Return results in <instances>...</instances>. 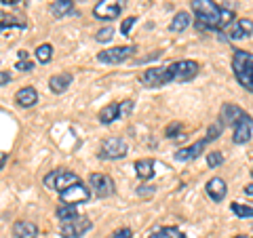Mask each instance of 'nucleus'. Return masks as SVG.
I'll use <instances>...</instances> for the list:
<instances>
[{
    "label": "nucleus",
    "instance_id": "f257e3e1",
    "mask_svg": "<svg viewBox=\"0 0 253 238\" xmlns=\"http://www.w3.org/2000/svg\"><path fill=\"white\" fill-rule=\"evenodd\" d=\"M190 6H192V13L201 26L209 30H224L228 23H232L234 17L232 11L221 9L219 4L211 2V0H192Z\"/></svg>",
    "mask_w": 253,
    "mask_h": 238
},
{
    "label": "nucleus",
    "instance_id": "f03ea898",
    "mask_svg": "<svg viewBox=\"0 0 253 238\" xmlns=\"http://www.w3.org/2000/svg\"><path fill=\"white\" fill-rule=\"evenodd\" d=\"M232 70L239 84L245 91L253 93V53L249 51H234Z\"/></svg>",
    "mask_w": 253,
    "mask_h": 238
},
{
    "label": "nucleus",
    "instance_id": "7ed1b4c3",
    "mask_svg": "<svg viewBox=\"0 0 253 238\" xmlns=\"http://www.w3.org/2000/svg\"><path fill=\"white\" fill-rule=\"evenodd\" d=\"M78 181H81V177H78L76 173L59 169V171H51L49 175L44 177V186L51 190H57V192H63L66 188H70L72 184H78Z\"/></svg>",
    "mask_w": 253,
    "mask_h": 238
},
{
    "label": "nucleus",
    "instance_id": "20e7f679",
    "mask_svg": "<svg viewBox=\"0 0 253 238\" xmlns=\"http://www.w3.org/2000/svg\"><path fill=\"white\" fill-rule=\"evenodd\" d=\"M129 152V146H126V141L123 137H108L104 144L99 148V158H104V160H116V158H123L126 156Z\"/></svg>",
    "mask_w": 253,
    "mask_h": 238
},
{
    "label": "nucleus",
    "instance_id": "39448f33",
    "mask_svg": "<svg viewBox=\"0 0 253 238\" xmlns=\"http://www.w3.org/2000/svg\"><path fill=\"white\" fill-rule=\"evenodd\" d=\"M125 0H99L93 9V15L101 21H112L123 13Z\"/></svg>",
    "mask_w": 253,
    "mask_h": 238
},
{
    "label": "nucleus",
    "instance_id": "423d86ee",
    "mask_svg": "<svg viewBox=\"0 0 253 238\" xmlns=\"http://www.w3.org/2000/svg\"><path fill=\"white\" fill-rule=\"evenodd\" d=\"M169 74H171V80H190V78L199 74V63L192 59L175 61L169 66Z\"/></svg>",
    "mask_w": 253,
    "mask_h": 238
},
{
    "label": "nucleus",
    "instance_id": "0eeeda50",
    "mask_svg": "<svg viewBox=\"0 0 253 238\" xmlns=\"http://www.w3.org/2000/svg\"><path fill=\"white\" fill-rule=\"evenodd\" d=\"M59 198L63 204H78V202H86L91 198V192L89 188H86L83 181H78V184H72L70 188H66L63 192H59Z\"/></svg>",
    "mask_w": 253,
    "mask_h": 238
},
{
    "label": "nucleus",
    "instance_id": "6e6552de",
    "mask_svg": "<svg viewBox=\"0 0 253 238\" xmlns=\"http://www.w3.org/2000/svg\"><path fill=\"white\" fill-rule=\"evenodd\" d=\"M91 230V221L86 217H81L78 215L76 219H70V221H61V228L59 232L63 238H81L84 232Z\"/></svg>",
    "mask_w": 253,
    "mask_h": 238
},
{
    "label": "nucleus",
    "instance_id": "1a4fd4ad",
    "mask_svg": "<svg viewBox=\"0 0 253 238\" xmlns=\"http://www.w3.org/2000/svg\"><path fill=\"white\" fill-rule=\"evenodd\" d=\"M133 53H135V46H112V49L101 51L97 55V59L101 63H110V66H114V63H123L125 59H129Z\"/></svg>",
    "mask_w": 253,
    "mask_h": 238
},
{
    "label": "nucleus",
    "instance_id": "9d476101",
    "mask_svg": "<svg viewBox=\"0 0 253 238\" xmlns=\"http://www.w3.org/2000/svg\"><path fill=\"white\" fill-rule=\"evenodd\" d=\"M139 80L144 82L146 86H150V89H154V86H163V84L171 82L169 68H148L146 72L139 76Z\"/></svg>",
    "mask_w": 253,
    "mask_h": 238
},
{
    "label": "nucleus",
    "instance_id": "9b49d317",
    "mask_svg": "<svg viewBox=\"0 0 253 238\" xmlns=\"http://www.w3.org/2000/svg\"><path fill=\"white\" fill-rule=\"evenodd\" d=\"M89 186L93 190V194L99 198H106L114 192V179L110 175H104V173H93L89 177Z\"/></svg>",
    "mask_w": 253,
    "mask_h": 238
},
{
    "label": "nucleus",
    "instance_id": "f8f14e48",
    "mask_svg": "<svg viewBox=\"0 0 253 238\" xmlns=\"http://www.w3.org/2000/svg\"><path fill=\"white\" fill-rule=\"evenodd\" d=\"M251 133H253V120H251V116L245 114L241 120L234 124V131H232L234 144H247L251 139Z\"/></svg>",
    "mask_w": 253,
    "mask_h": 238
},
{
    "label": "nucleus",
    "instance_id": "ddd939ff",
    "mask_svg": "<svg viewBox=\"0 0 253 238\" xmlns=\"http://www.w3.org/2000/svg\"><path fill=\"white\" fill-rule=\"evenodd\" d=\"M207 137L205 139H201V141H196V144H192L190 148H181V150H177L175 152V160H179V162H186V160H194V158H199L201 154H203V150L207 148Z\"/></svg>",
    "mask_w": 253,
    "mask_h": 238
},
{
    "label": "nucleus",
    "instance_id": "4468645a",
    "mask_svg": "<svg viewBox=\"0 0 253 238\" xmlns=\"http://www.w3.org/2000/svg\"><path fill=\"white\" fill-rule=\"evenodd\" d=\"M243 116H245V112H243L239 106H234V104H224V106H221L219 120L224 122V126H226V124H228V126H234Z\"/></svg>",
    "mask_w": 253,
    "mask_h": 238
},
{
    "label": "nucleus",
    "instance_id": "2eb2a0df",
    "mask_svg": "<svg viewBox=\"0 0 253 238\" xmlns=\"http://www.w3.org/2000/svg\"><path fill=\"white\" fill-rule=\"evenodd\" d=\"M13 238H38V228L32 221H15Z\"/></svg>",
    "mask_w": 253,
    "mask_h": 238
},
{
    "label": "nucleus",
    "instance_id": "dca6fc26",
    "mask_svg": "<svg viewBox=\"0 0 253 238\" xmlns=\"http://www.w3.org/2000/svg\"><path fill=\"white\" fill-rule=\"evenodd\" d=\"M226 181L221 179V177H213L209 184H207V194L211 196V200H215V202H221L224 200V196H226Z\"/></svg>",
    "mask_w": 253,
    "mask_h": 238
},
{
    "label": "nucleus",
    "instance_id": "f3484780",
    "mask_svg": "<svg viewBox=\"0 0 253 238\" xmlns=\"http://www.w3.org/2000/svg\"><path fill=\"white\" fill-rule=\"evenodd\" d=\"M15 101H17V106H21V108H32L38 101V93H36V89H32V86H26V89L17 91Z\"/></svg>",
    "mask_w": 253,
    "mask_h": 238
},
{
    "label": "nucleus",
    "instance_id": "a211bd4d",
    "mask_svg": "<svg viewBox=\"0 0 253 238\" xmlns=\"http://www.w3.org/2000/svg\"><path fill=\"white\" fill-rule=\"evenodd\" d=\"M70 84H72V74L70 72L55 74V76H51V80H49V86H51L53 93H63Z\"/></svg>",
    "mask_w": 253,
    "mask_h": 238
},
{
    "label": "nucleus",
    "instance_id": "6ab92c4d",
    "mask_svg": "<svg viewBox=\"0 0 253 238\" xmlns=\"http://www.w3.org/2000/svg\"><path fill=\"white\" fill-rule=\"evenodd\" d=\"M51 13L55 15V17H66V15H74V2L72 0H55V2L51 4Z\"/></svg>",
    "mask_w": 253,
    "mask_h": 238
},
{
    "label": "nucleus",
    "instance_id": "aec40b11",
    "mask_svg": "<svg viewBox=\"0 0 253 238\" xmlns=\"http://www.w3.org/2000/svg\"><path fill=\"white\" fill-rule=\"evenodd\" d=\"M135 173L139 179H152L154 177V160H150V158H146V160H137L135 162Z\"/></svg>",
    "mask_w": 253,
    "mask_h": 238
},
{
    "label": "nucleus",
    "instance_id": "412c9836",
    "mask_svg": "<svg viewBox=\"0 0 253 238\" xmlns=\"http://www.w3.org/2000/svg\"><path fill=\"white\" fill-rule=\"evenodd\" d=\"M118 120V104H110L99 112V122L101 124H112Z\"/></svg>",
    "mask_w": 253,
    "mask_h": 238
},
{
    "label": "nucleus",
    "instance_id": "4be33fe9",
    "mask_svg": "<svg viewBox=\"0 0 253 238\" xmlns=\"http://www.w3.org/2000/svg\"><path fill=\"white\" fill-rule=\"evenodd\" d=\"M188 26H190V15H188L186 11H179L175 17H173L169 30H171V32H184Z\"/></svg>",
    "mask_w": 253,
    "mask_h": 238
},
{
    "label": "nucleus",
    "instance_id": "5701e85b",
    "mask_svg": "<svg viewBox=\"0 0 253 238\" xmlns=\"http://www.w3.org/2000/svg\"><path fill=\"white\" fill-rule=\"evenodd\" d=\"M57 217H59V221L76 219V217H78V209H76V204H61V207L57 209Z\"/></svg>",
    "mask_w": 253,
    "mask_h": 238
},
{
    "label": "nucleus",
    "instance_id": "b1692460",
    "mask_svg": "<svg viewBox=\"0 0 253 238\" xmlns=\"http://www.w3.org/2000/svg\"><path fill=\"white\" fill-rule=\"evenodd\" d=\"M150 238H186V236H184V232H179L177 228H161Z\"/></svg>",
    "mask_w": 253,
    "mask_h": 238
},
{
    "label": "nucleus",
    "instance_id": "393cba45",
    "mask_svg": "<svg viewBox=\"0 0 253 238\" xmlns=\"http://www.w3.org/2000/svg\"><path fill=\"white\" fill-rule=\"evenodd\" d=\"M36 59L41 63H49L53 59V46L51 44H41L36 46Z\"/></svg>",
    "mask_w": 253,
    "mask_h": 238
},
{
    "label": "nucleus",
    "instance_id": "a878e982",
    "mask_svg": "<svg viewBox=\"0 0 253 238\" xmlns=\"http://www.w3.org/2000/svg\"><path fill=\"white\" fill-rule=\"evenodd\" d=\"M230 209H232V213L236 217H253V209L251 207H247V204H241V202H232L230 204Z\"/></svg>",
    "mask_w": 253,
    "mask_h": 238
},
{
    "label": "nucleus",
    "instance_id": "bb28decb",
    "mask_svg": "<svg viewBox=\"0 0 253 238\" xmlns=\"http://www.w3.org/2000/svg\"><path fill=\"white\" fill-rule=\"evenodd\" d=\"M221 131H224V122H221V120H215V122L209 126V131H207V141H215L219 135H221Z\"/></svg>",
    "mask_w": 253,
    "mask_h": 238
},
{
    "label": "nucleus",
    "instance_id": "cd10ccee",
    "mask_svg": "<svg viewBox=\"0 0 253 238\" xmlns=\"http://www.w3.org/2000/svg\"><path fill=\"white\" fill-rule=\"evenodd\" d=\"M112 38H114V30H112V26L101 28L97 34H95V40H97V42H108V40H112Z\"/></svg>",
    "mask_w": 253,
    "mask_h": 238
},
{
    "label": "nucleus",
    "instance_id": "c85d7f7f",
    "mask_svg": "<svg viewBox=\"0 0 253 238\" xmlns=\"http://www.w3.org/2000/svg\"><path fill=\"white\" fill-rule=\"evenodd\" d=\"M221 162H224V156H221V152H211V154H207V164L211 166V169H215V166H219Z\"/></svg>",
    "mask_w": 253,
    "mask_h": 238
},
{
    "label": "nucleus",
    "instance_id": "c756f323",
    "mask_svg": "<svg viewBox=\"0 0 253 238\" xmlns=\"http://www.w3.org/2000/svg\"><path fill=\"white\" fill-rule=\"evenodd\" d=\"M133 112V101H123L118 104V118H126Z\"/></svg>",
    "mask_w": 253,
    "mask_h": 238
},
{
    "label": "nucleus",
    "instance_id": "7c9ffc66",
    "mask_svg": "<svg viewBox=\"0 0 253 238\" xmlns=\"http://www.w3.org/2000/svg\"><path fill=\"white\" fill-rule=\"evenodd\" d=\"M236 23H239V28L243 30L245 38H247V36H251V34H253V21H251V19H239Z\"/></svg>",
    "mask_w": 253,
    "mask_h": 238
},
{
    "label": "nucleus",
    "instance_id": "2f4dec72",
    "mask_svg": "<svg viewBox=\"0 0 253 238\" xmlns=\"http://www.w3.org/2000/svg\"><path fill=\"white\" fill-rule=\"evenodd\" d=\"M179 133H181V124H179V122H173V124L167 126V131H165V137L173 139V137H175V135H179Z\"/></svg>",
    "mask_w": 253,
    "mask_h": 238
},
{
    "label": "nucleus",
    "instance_id": "473e14b6",
    "mask_svg": "<svg viewBox=\"0 0 253 238\" xmlns=\"http://www.w3.org/2000/svg\"><path fill=\"white\" fill-rule=\"evenodd\" d=\"M15 68L21 70V72H32V70H34V63H32L30 59H19L17 63H15Z\"/></svg>",
    "mask_w": 253,
    "mask_h": 238
},
{
    "label": "nucleus",
    "instance_id": "72a5a7b5",
    "mask_svg": "<svg viewBox=\"0 0 253 238\" xmlns=\"http://www.w3.org/2000/svg\"><path fill=\"white\" fill-rule=\"evenodd\" d=\"M135 21H137V17H129V19H125V21H123V26H121V32H123L125 36L129 34V32H131V28H133V26H135Z\"/></svg>",
    "mask_w": 253,
    "mask_h": 238
},
{
    "label": "nucleus",
    "instance_id": "f704fd0d",
    "mask_svg": "<svg viewBox=\"0 0 253 238\" xmlns=\"http://www.w3.org/2000/svg\"><path fill=\"white\" fill-rule=\"evenodd\" d=\"M110 238H133V232H131V228H121V230H116Z\"/></svg>",
    "mask_w": 253,
    "mask_h": 238
},
{
    "label": "nucleus",
    "instance_id": "c9c22d12",
    "mask_svg": "<svg viewBox=\"0 0 253 238\" xmlns=\"http://www.w3.org/2000/svg\"><path fill=\"white\" fill-rule=\"evenodd\" d=\"M6 82H11V74H9V72H2V70H0V86H4Z\"/></svg>",
    "mask_w": 253,
    "mask_h": 238
},
{
    "label": "nucleus",
    "instance_id": "e433bc0d",
    "mask_svg": "<svg viewBox=\"0 0 253 238\" xmlns=\"http://www.w3.org/2000/svg\"><path fill=\"white\" fill-rule=\"evenodd\" d=\"M4 6H13V4H17V2H21V0H0Z\"/></svg>",
    "mask_w": 253,
    "mask_h": 238
},
{
    "label": "nucleus",
    "instance_id": "4c0bfd02",
    "mask_svg": "<svg viewBox=\"0 0 253 238\" xmlns=\"http://www.w3.org/2000/svg\"><path fill=\"white\" fill-rule=\"evenodd\" d=\"M245 194H249V196H253V184H249V186H245Z\"/></svg>",
    "mask_w": 253,
    "mask_h": 238
},
{
    "label": "nucleus",
    "instance_id": "58836bf2",
    "mask_svg": "<svg viewBox=\"0 0 253 238\" xmlns=\"http://www.w3.org/2000/svg\"><path fill=\"white\" fill-rule=\"evenodd\" d=\"M17 57H19V59H30V55H28L26 51H19V53H17Z\"/></svg>",
    "mask_w": 253,
    "mask_h": 238
},
{
    "label": "nucleus",
    "instance_id": "ea45409f",
    "mask_svg": "<svg viewBox=\"0 0 253 238\" xmlns=\"http://www.w3.org/2000/svg\"><path fill=\"white\" fill-rule=\"evenodd\" d=\"M4 19H6V15H4V13H0V21H4Z\"/></svg>",
    "mask_w": 253,
    "mask_h": 238
},
{
    "label": "nucleus",
    "instance_id": "a19ab883",
    "mask_svg": "<svg viewBox=\"0 0 253 238\" xmlns=\"http://www.w3.org/2000/svg\"><path fill=\"white\" fill-rule=\"evenodd\" d=\"M234 238H247V236H243V234H239V236H234Z\"/></svg>",
    "mask_w": 253,
    "mask_h": 238
},
{
    "label": "nucleus",
    "instance_id": "79ce46f5",
    "mask_svg": "<svg viewBox=\"0 0 253 238\" xmlns=\"http://www.w3.org/2000/svg\"><path fill=\"white\" fill-rule=\"evenodd\" d=\"M251 175H253V171H251Z\"/></svg>",
    "mask_w": 253,
    "mask_h": 238
},
{
    "label": "nucleus",
    "instance_id": "37998d69",
    "mask_svg": "<svg viewBox=\"0 0 253 238\" xmlns=\"http://www.w3.org/2000/svg\"><path fill=\"white\" fill-rule=\"evenodd\" d=\"M72 2H74V0H72Z\"/></svg>",
    "mask_w": 253,
    "mask_h": 238
}]
</instances>
